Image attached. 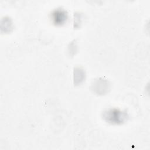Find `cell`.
<instances>
[{"instance_id":"2","label":"cell","mask_w":150,"mask_h":150,"mask_svg":"<svg viewBox=\"0 0 150 150\" xmlns=\"http://www.w3.org/2000/svg\"><path fill=\"white\" fill-rule=\"evenodd\" d=\"M67 13L65 11L57 9L52 13L51 18L53 23L56 26H62L64 24L67 20Z\"/></svg>"},{"instance_id":"1","label":"cell","mask_w":150,"mask_h":150,"mask_svg":"<svg viewBox=\"0 0 150 150\" xmlns=\"http://www.w3.org/2000/svg\"><path fill=\"white\" fill-rule=\"evenodd\" d=\"M103 116L106 122L116 125L125 122L128 118V114L126 112L117 108H111L104 111Z\"/></svg>"}]
</instances>
